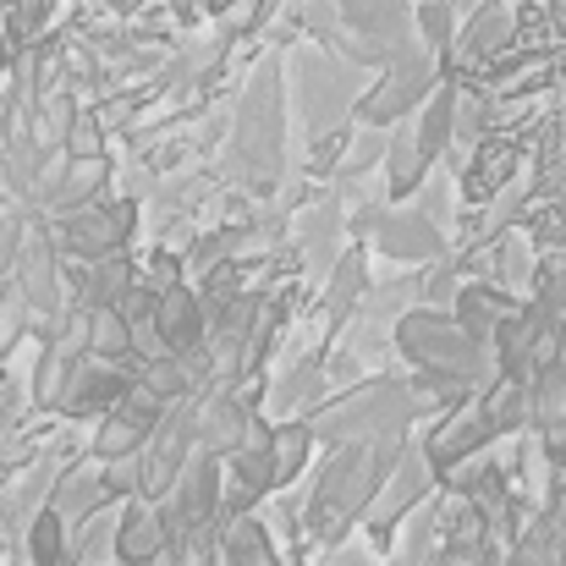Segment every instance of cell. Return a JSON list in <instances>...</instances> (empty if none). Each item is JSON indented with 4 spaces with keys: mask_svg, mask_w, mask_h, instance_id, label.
Segmentation results:
<instances>
[{
    "mask_svg": "<svg viewBox=\"0 0 566 566\" xmlns=\"http://www.w3.org/2000/svg\"><path fill=\"white\" fill-rule=\"evenodd\" d=\"M0 566H17V562H0Z\"/></svg>",
    "mask_w": 566,
    "mask_h": 566,
    "instance_id": "obj_33",
    "label": "cell"
},
{
    "mask_svg": "<svg viewBox=\"0 0 566 566\" xmlns=\"http://www.w3.org/2000/svg\"><path fill=\"white\" fill-rule=\"evenodd\" d=\"M418 209H423L429 220H440V226L451 231V226L462 220V214H457V203H451V177H440V171H429V182L418 188Z\"/></svg>",
    "mask_w": 566,
    "mask_h": 566,
    "instance_id": "obj_29",
    "label": "cell"
},
{
    "mask_svg": "<svg viewBox=\"0 0 566 566\" xmlns=\"http://www.w3.org/2000/svg\"><path fill=\"white\" fill-rule=\"evenodd\" d=\"M105 127H99V116L83 105L77 111V122H72V133H66V144H61V155H77V160H88V155H105Z\"/></svg>",
    "mask_w": 566,
    "mask_h": 566,
    "instance_id": "obj_28",
    "label": "cell"
},
{
    "mask_svg": "<svg viewBox=\"0 0 566 566\" xmlns=\"http://www.w3.org/2000/svg\"><path fill=\"white\" fill-rule=\"evenodd\" d=\"M319 566H369V556L364 551H347V545H331V556Z\"/></svg>",
    "mask_w": 566,
    "mask_h": 566,
    "instance_id": "obj_30",
    "label": "cell"
},
{
    "mask_svg": "<svg viewBox=\"0 0 566 566\" xmlns=\"http://www.w3.org/2000/svg\"><path fill=\"white\" fill-rule=\"evenodd\" d=\"M440 490V473H434V462H429V451H423V440H407V451L396 457V468H390V479H385V490L375 495V506H369V517H364V528H369V539H375L379 551H390V539H396V528L429 501Z\"/></svg>",
    "mask_w": 566,
    "mask_h": 566,
    "instance_id": "obj_6",
    "label": "cell"
},
{
    "mask_svg": "<svg viewBox=\"0 0 566 566\" xmlns=\"http://www.w3.org/2000/svg\"><path fill=\"white\" fill-rule=\"evenodd\" d=\"M358 72H364V66H353L342 50H331V44H319V39L292 55L286 88H292V111L303 116V133H308V138L358 122Z\"/></svg>",
    "mask_w": 566,
    "mask_h": 566,
    "instance_id": "obj_4",
    "label": "cell"
},
{
    "mask_svg": "<svg viewBox=\"0 0 566 566\" xmlns=\"http://www.w3.org/2000/svg\"><path fill=\"white\" fill-rule=\"evenodd\" d=\"M22 551H28V566H72V523H66V512L55 501L28 523Z\"/></svg>",
    "mask_w": 566,
    "mask_h": 566,
    "instance_id": "obj_24",
    "label": "cell"
},
{
    "mask_svg": "<svg viewBox=\"0 0 566 566\" xmlns=\"http://www.w3.org/2000/svg\"><path fill=\"white\" fill-rule=\"evenodd\" d=\"M237 6H242V0H198V11H203V17H231Z\"/></svg>",
    "mask_w": 566,
    "mask_h": 566,
    "instance_id": "obj_31",
    "label": "cell"
},
{
    "mask_svg": "<svg viewBox=\"0 0 566 566\" xmlns=\"http://www.w3.org/2000/svg\"><path fill=\"white\" fill-rule=\"evenodd\" d=\"M347 237H353L347 231V198L336 188L319 192L314 203H303L297 220H292V248L303 253V275H331Z\"/></svg>",
    "mask_w": 566,
    "mask_h": 566,
    "instance_id": "obj_10",
    "label": "cell"
},
{
    "mask_svg": "<svg viewBox=\"0 0 566 566\" xmlns=\"http://www.w3.org/2000/svg\"><path fill=\"white\" fill-rule=\"evenodd\" d=\"M220 556H226V566H292L286 551L275 545V534L253 512L220 523Z\"/></svg>",
    "mask_w": 566,
    "mask_h": 566,
    "instance_id": "obj_21",
    "label": "cell"
},
{
    "mask_svg": "<svg viewBox=\"0 0 566 566\" xmlns=\"http://www.w3.org/2000/svg\"><path fill=\"white\" fill-rule=\"evenodd\" d=\"M314 446H319L314 418H286V423H275V468H281V490H292V484L308 473Z\"/></svg>",
    "mask_w": 566,
    "mask_h": 566,
    "instance_id": "obj_25",
    "label": "cell"
},
{
    "mask_svg": "<svg viewBox=\"0 0 566 566\" xmlns=\"http://www.w3.org/2000/svg\"><path fill=\"white\" fill-rule=\"evenodd\" d=\"M412 434H379V440H342L325 446V468L303 495V523L314 545H347V534L369 517L375 495L385 490L396 457L407 451Z\"/></svg>",
    "mask_w": 566,
    "mask_h": 566,
    "instance_id": "obj_1",
    "label": "cell"
},
{
    "mask_svg": "<svg viewBox=\"0 0 566 566\" xmlns=\"http://www.w3.org/2000/svg\"><path fill=\"white\" fill-rule=\"evenodd\" d=\"M446 83V66H440V55L423 44H412L407 55H396L390 66H379L375 88H364L358 94V122L364 127H396V122H407L412 111H423V99L434 94Z\"/></svg>",
    "mask_w": 566,
    "mask_h": 566,
    "instance_id": "obj_5",
    "label": "cell"
},
{
    "mask_svg": "<svg viewBox=\"0 0 566 566\" xmlns=\"http://www.w3.org/2000/svg\"><path fill=\"white\" fill-rule=\"evenodd\" d=\"M88 347H94V358H105V364H127V369H144L138 336H133L127 314H122V308H111V303L88 308Z\"/></svg>",
    "mask_w": 566,
    "mask_h": 566,
    "instance_id": "obj_22",
    "label": "cell"
},
{
    "mask_svg": "<svg viewBox=\"0 0 566 566\" xmlns=\"http://www.w3.org/2000/svg\"><path fill=\"white\" fill-rule=\"evenodd\" d=\"M412 17H418V39H423L434 55H451V50H457V33H462V0H423Z\"/></svg>",
    "mask_w": 566,
    "mask_h": 566,
    "instance_id": "obj_27",
    "label": "cell"
},
{
    "mask_svg": "<svg viewBox=\"0 0 566 566\" xmlns=\"http://www.w3.org/2000/svg\"><path fill=\"white\" fill-rule=\"evenodd\" d=\"M177 545L171 523H166V506L160 501H127L122 512V528H116V566H149L155 556H166Z\"/></svg>",
    "mask_w": 566,
    "mask_h": 566,
    "instance_id": "obj_17",
    "label": "cell"
},
{
    "mask_svg": "<svg viewBox=\"0 0 566 566\" xmlns=\"http://www.w3.org/2000/svg\"><path fill=\"white\" fill-rule=\"evenodd\" d=\"M116 528H122V512H116V506H105V512H94L88 523H77V528H72V566L116 562Z\"/></svg>",
    "mask_w": 566,
    "mask_h": 566,
    "instance_id": "obj_26",
    "label": "cell"
},
{
    "mask_svg": "<svg viewBox=\"0 0 566 566\" xmlns=\"http://www.w3.org/2000/svg\"><path fill=\"white\" fill-rule=\"evenodd\" d=\"M325 353H331V347H319V353L297 358V364H292L286 375L264 385V407H270L275 418H308V412H319V407L331 401V375H325Z\"/></svg>",
    "mask_w": 566,
    "mask_h": 566,
    "instance_id": "obj_16",
    "label": "cell"
},
{
    "mask_svg": "<svg viewBox=\"0 0 566 566\" xmlns=\"http://www.w3.org/2000/svg\"><path fill=\"white\" fill-rule=\"evenodd\" d=\"M369 292H375L369 253H364V242H347V248H342V259H336V270L325 275V292H319L325 331H331V336H342V331L358 319V308H364V297H369Z\"/></svg>",
    "mask_w": 566,
    "mask_h": 566,
    "instance_id": "obj_14",
    "label": "cell"
},
{
    "mask_svg": "<svg viewBox=\"0 0 566 566\" xmlns=\"http://www.w3.org/2000/svg\"><path fill=\"white\" fill-rule=\"evenodd\" d=\"M286 105H292L286 55L275 44L270 55L253 61V77L237 94V127H231V144H226L231 182L253 198H275L286 182L281 177L286 171Z\"/></svg>",
    "mask_w": 566,
    "mask_h": 566,
    "instance_id": "obj_2",
    "label": "cell"
},
{
    "mask_svg": "<svg viewBox=\"0 0 566 566\" xmlns=\"http://www.w3.org/2000/svg\"><path fill=\"white\" fill-rule=\"evenodd\" d=\"M138 281H144V264H138V253H133V248L94 259V270H88V308H99V303L122 308V303L138 292Z\"/></svg>",
    "mask_w": 566,
    "mask_h": 566,
    "instance_id": "obj_23",
    "label": "cell"
},
{
    "mask_svg": "<svg viewBox=\"0 0 566 566\" xmlns=\"http://www.w3.org/2000/svg\"><path fill=\"white\" fill-rule=\"evenodd\" d=\"M375 248L385 253V259L418 270V264L446 259V253H451V237H446V226L429 220L418 203H390V209L379 214V226H375Z\"/></svg>",
    "mask_w": 566,
    "mask_h": 566,
    "instance_id": "obj_11",
    "label": "cell"
},
{
    "mask_svg": "<svg viewBox=\"0 0 566 566\" xmlns=\"http://www.w3.org/2000/svg\"><path fill=\"white\" fill-rule=\"evenodd\" d=\"M495 440H501V423L490 418L484 390H473L468 401H457L451 412H440V418H434V429L423 434V451H429L434 473H446L451 462H468V457L490 451Z\"/></svg>",
    "mask_w": 566,
    "mask_h": 566,
    "instance_id": "obj_8",
    "label": "cell"
},
{
    "mask_svg": "<svg viewBox=\"0 0 566 566\" xmlns=\"http://www.w3.org/2000/svg\"><path fill=\"white\" fill-rule=\"evenodd\" d=\"M155 325H160V347L166 353H192L209 342V308H203V292L198 281H177L166 292H155Z\"/></svg>",
    "mask_w": 566,
    "mask_h": 566,
    "instance_id": "obj_15",
    "label": "cell"
},
{
    "mask_svg": "<svg viewBox=\"0 0 566 566\" xmlns=\"http://www.w3.org/2000/svg\"><path fill=\"white\" fill-rule=\"evenodd\" d=\"M440 160L423 149V138H418V122L407 127V122H396L390 127V149H385V198L390 203H407V198H418V188L429 182V171H434Z\"/></svg>",
    "mask_w": 566,
    "mask_h": 566,
    "instance_id": "obj_18",
    "label": "cell"
},
{
    "mask_svg": "<svg viewBox=\"0 0 566 566\" xmlns=\"http://www.w3.org/2000/svg\"><path fill=\"white\" fill-rule=\"evenodd\" d=\"M133 385H138V369H127V364H105V358H88V364L72 375L66 396H61V407H55V418H72V423L105 418L111 407H122V401L133 396Z\"/></svg>",
    "mask_w": 566,
    "mask_h": 566,
    "instance_id": "obj_12",
    "label": "cell"
},
{
    "mask_svg": "<svg viewBox=\"0 0 566 566\" xmlns=\"http://www.w3.org/2000/svg\"><path fill=\"white\" fill-rule=\"evenodd\" d=\"M55 506H61V512H66V523L77 528V523H88L94 512L122 506V501L111 495L105 462H99V457H88V462H72V468L61 473V484H55Z\"/></svg>",
    "mask_w": 566,
    "mask_h": 566,
    "instance_id": "obj_20",
    "label": "cell"
},
{
    "mask_svg": "<svg viewBox=\"0 0 566 566\" xmlns=\"http://www.w3.org/2000/svg\"><path fill=\"white\" fill-rule=\"evenodd\" d=\"M111 182H116V160L111 155H88V160H77V155H66L55 171H50V182L39 192V209L55 220V214H72V209H83V203H94V198H111Z\"/></svg>",
    "mask_w": 566,
    "mask_h": 566,
    "instance_id": "obj_13",
    "label": "cell"
},
{
    "mask_svg": "<svg viewBox=\"0 0 566 566\" xmlns=\"http://www.w3.org/2000/svg\"><path fill=\"white\" fill-rule=\"evenodd\" d=\"M396 358H407L418 375L457 379L468 390H490L501 379L495 347L484 336H473L451 308H429V303H418L396 319Z\"/></svg>",
    "mask_w": 566,
    "mask_h": 566,
    "instance_id": "obj_3",
    "label": "cell"
},
{
    "mask_svg": "<svg viewBox=\"0 0 566 566\" xmlns=\"http://www.w3.org/2000/svg\"><path fill=\"white\" fill-rule=\"evenodd\" d=\"M149 566H177V545H171L166 556H155V562H149Z\"/></svg>",
    "mask_w": 566,
    "mask_h": 566,
    "instance_id": "obj_32",
    "label": "cell"
},
{
    "mask_svg": "<svg viewBox=\"0 0 566 566\" xmlns=\"http://www.w3.org/2000/svg\"><path fill=\"white\" fill-rule=\"evenodd\" d=\"M220 501H226V457L214 451H192V462L182 468V479L171 484V495L160 501L166 506V523L177 539H188L198 528H214L220 523Z\"/></svg>",
    "mask_w": 566,
    "mask_h": 566,
    "instance_id": "obj_7",
    "label": "cell"
},
{
    "mask_svg": "<svg viewBox=\"0 0 566 566\" xmlns=\"http://www.w3.org/2000/svg\"><path fill=\"white\" fill-rule=\"evenodd\" d=\"M473 336H495V325L501 319H512V314H523V292H512V286H501V281H490V275H479V281H462V292H457V308H451Z\"/></svg>",
    "mask_w": 566,
    "mask_h": 566,
    "instance_id": "obj_19",
    "label": "cell"
},
{
    "mask_svg": "<svg viewBox=\"0 0 566 566\" xmlns=\"http://www.w3.org/2000/svg\"><path fill=\"white\" fill-rule=\"evenodd\" d=\"M166 407H171V401H160V396L138 379L133 396L99 418V429H94V440H88V457H99V462H127V457H138V451L149 446V434L160 429Z\"/></svg>",
    "mask_w": 566,
    "mask_h": 566,
    "instance_id": "obj_9",
    "label": "cell"
}]
</instances>
